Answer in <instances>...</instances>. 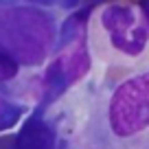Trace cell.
<instances>
[{"mask_svg":"<svg viewBox=\"0 0 149 149\" xmlns=\"http://www.w3.org/2000/svg\"><path fill=\"white\" fill-rule=\"evenodd\" d=\"M61 31L48 11L35 5H0V51L24 66H40L59 48Z\"/></svg>","mask_w":149,"mask_h":149,"instance_id":"6da1fadb","label":"cell"},{"mask_svg":"<svg viewBox=\"0 0 149 149\" xmlns=\"http://www.w3.org/2000/svg\"><path fill=\"white\" fill-rule=\"evenodd\" d=\"M107 125L116 138L149 130V70L121 81L107 101Z\"/></svg>","mask_w":149,"mask_h":149,"instance_id":"7a4b0ae2","label":"cell"},{"mask_svg":"<svg viewBox=\"0 0 149 149\" xmlns=\"http://www.w3.org/2000/svg\"><path fill=\"white\" fill-rule=\"evenodd\" d=\"M101 26L105 29L110 44L123 55L138 57L147 46L149 26L143 18V11L132 5H107L101 11Z\"/></svg>","mask_w":149,"mask_h":149,"instance_id":"3957f363","label":"cell"},{"mask_svg":"<svg viewBox=\"0 0 149 149\" xmlns=\"http://www.w3.org/2000/svg\"><path fill=\"white\" fill-rule=\"evenodd\" d=\"M88 68H90V55L86 44L84 42L72 44L51 64L46 72V90L51 92V97H57L66 88H70L72 81L84 77Z\"/></svg>","mask_w":149,"mask_h":149,"instance_id":"277c9868","label":"cell"},{"mask_svg":"<svg viewBox=\"0 0 149 149\" xmlns=\"http://www.w3.org/2000/svg\"><path fill=\"white\" fill-rule=\"evenodd\" d=\"M18 149H55V136L48 125L40 118H31L22 127L18 138Z\"/></svg>","mask_w":149,"mask_h":149,"instance_id":"5b68a950","label":"cell"},{"mask_svg":"<svg viewBox=\"0 0 149 149\" xmlns=\"http://www.w3.org/2000/svg\"><path fill=\"white\" fill-rule=\"evenodd\" d=\"M18 74V61H13L9 55L0 51V81H7Z\"/></svg>","mask_w":149,"mask_h":149,"instance_id":"8992f818","label":"cell"},{"mask_svg":"<svg viewBox=\"0 0 149 149\" xmlns=\"http://www.w3.org/2000/svg\"><path fill=\"white\" fill-rule=\"evenodd\" d=\"M22 2H31V5H57V7H74L77 0H22Z\"/></svg>","mask_w":149,"mask_h":149,"instance_id":"52a82bcc","label":"cell"},{"mask_svg":"<svg viewBox=\"0 0 149 149\" xmlns=\"http://www.w3.org/2000/svg\"><path fill=\"white\" fill-rule=\"evenodd\" d=\"M140 11H143V18H145V22H147V26H149V0H143V2H140Z\"/></svg>","mask_w":149,"mask_h":149,"instance_id":"ba28073f","label":"cell"}]
</instances>
